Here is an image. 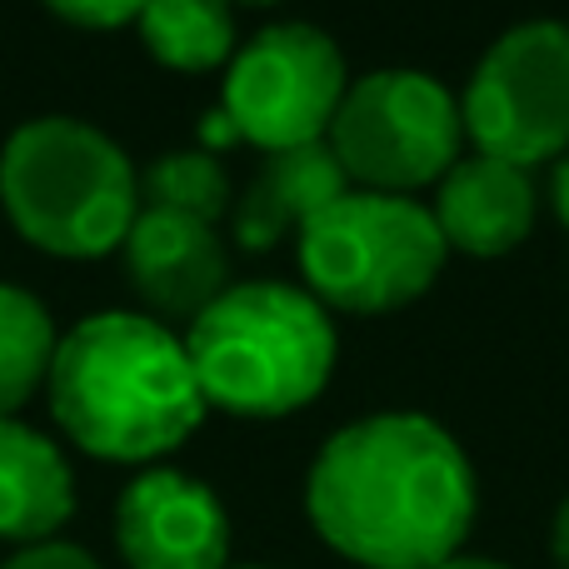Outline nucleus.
<instances>
[{
	"label": "nucleus",
	"mask_w": 569,
	"mask_h": 569,
	"mask_svg": "<svg viewBox=\"0 0 569 569\" xmlns=\"http://www.w3.org/2000/svg\"><path fill=\"white\" fill-rule=\"evenodd\" d=\"M480 480L435 415L380 410L340 425L305 475V515L360 569H440L465 550Z\"/></svg>",
	"instance_id": "nucleus-1"
},
{
	"label": "nucleus",
	"mask_w": 569,
	"mask_h": 569,
	"mask_svg": "<svg viewBox=\"0 0 569 569\" xmlns=\"http://www.w3.org/2000/svg\"><path fill=\"white\" fill-rule=\"evenodd\" d=\"M50 420L106 465H160L206 425L186 340L146 310H96L56 345Z\"/></svg>",
	"instance_id": "nucleus-2"
},
{
	"label": "nucleus",
	"mask_w": 569,
	"mask_h": 569,
	"mask_svg": "<svg viewBox=\"0 0 569 569\" xmlns=\"http://www.w3.org/2000/svg\"><path fill=\"white\" fill-rule=\"evenodd\" d=\"M186 355L210 410L284 420L325 395L340 365L335 315L305 284H230L186 325Z\"/></svg>",
	"instance_id": "nucleus-3"
},
{
	"label": "nucleus",
	"mask_w": 569,
	"mask_h": 569,
	"mask_svg": "<svg viewBox=\"0 0 569 569\" xmlns=\"http://www.w3.org/2000/svg\"><path fill=\"white\" fill-rule=\"evenodd\" d=\"M0 210L40 256L106 260L140 216V170L90 120L36 116L0 146Z\"/></svg>",
	"instance_id": "nucleus-4"
},
{
	"label": "nucleus",
	"mask_w": 569,
	"mask_h": 569,
	"mask_svg": "<svg viewBox=\"0 0 569 569\" xmlns=\"http://www.w3.org/2000/svg\"><path fill=\"white\" fill-rule=\"evenodd\" d=\"M305 290L340 315H395L410 310L440 280L450 246L430 206L415 196L345 190L335 206L295 230Z\"/></svg>",
	"instance_id": "nucleus-5"
},
{
	"label": "nucleus",
	"mask_w": 569,
	"mask_h": 569,
	"mask_svg": "<svg viewBox=\"0 0 569 569\" xmlns=\"http://www.w3.org/2000/svg\"><path fill=\"white\" fill-rule=\"evenodd\" d=\"M325 146L335 150L350 190L415 196L425 186H440V176L460 160V96L430 70H370L350 80Z\"/></svg>",
	"instance_id": "nucleus-6"
},
{
	"label": "nucleus",
	"mask_w": 569,
	"mask_h": 569,
	"mask_svg": "<svg viewBox=\"0 0 569 569\" xmlns=\"http://www.w3.org/2000/svg\"><path fill=\"white\" fill-rule=\"evenodd\" d=\"M465 140L475 156L520 170L569 156V26L520 20L480 60L460 96Z\"/></svg>",
	"instance_id": "nucleus-7"
},
{
	"label": "nucleus",
	"mask_w": 569,
	"mask_h": 569,
	"mask_svg": "<svg viewBox=\"0 0 569 569\" xmlns=\"http://www.w3.org/2000/svg\"><path fill=\"white\" fill-rule=\"evenodd\" d=\"M350 90L345 50L310 20H280L236 46L220 80V110L230 116L240 146L266 156L315 146Z\"/></svg>",
	"instance_id": "nucleus-8"
},
{
	"label": "nucleus",
	"mask_w": 569,
	"mask_h": 569,
	"mask_svg": "<svg viewBox=\"0 0 569 569\" xmlns=\"http://www.w3.org/2000/svg\"><path fill=\"white\" fill-rule=\"evenodd\" d=\"M116 550L130 569H230V515L206 480L150 465L116 500Z\"/></svg>",
	"instance_id": "nucleus-9"
},
{
	"label": "nucleus",
	"mask_w": 569,
	"mask_h": 569,
	"mask_svg": "<svg viewBox=\"0 0 569 569\" xmlns=\"http://www.w3.org/2000/svg\"><path fill=\"white\" fill-rule=\"evenodd\" d=\"M120 256H126V276L136 284V295L160 325H190L210 300L230 290V250L220 230L206 220L176 216V210L140 206Z\"/></svg>",
	"instance_id": "nucleus-10"
},
{
	"label": "nucleus",
	"mask_w": 569,
	"mask_h": 569,
	"mask_svg": "<svg viewBox=\"0 0 569 569\" xmlns=\"http://www.w3.org/2000/svg\"><path fill=\"white\" fill-rule=\"evenodd\" d=\"M445 246L475 260H500L520 250L540 216L535 176L495 156H460L435 186L430 206Z\"/></svg>",
	"instance_id": "nucleus-11"
},
{
	"label": "nucleus",
	"mask_w": 569,
	"mask_h": 569,
	"mask_svg": "<svg viewBox=\"0 0 569 569\" xmlns=\"http://www.w3.org/2000/svg\"><path fill=\"white\" fill-rule=\"evenodd\" d=\"M350 190L340 160L325 140L315 146H295L276 150L260 160L256 180L246 186V196L236 200V246L240 250H276L290 230H300L310 216H320L325 206Z\"/></svg>",
	"instance_id": "nucleus-12"
},
{
	"label": "nucleus",
	"mask_w": 569,
	"mask_h": 569,
	"mask_svg": "<svg viewBox=\"0 0 569 569\" xmlns=\"http://www.w3.org/2000/svg\"><path fill=\"white\" fill-rule=\"evenodd\" d=\"M76 515V470L50 435L26 420H0V540L46 545Z\"/></svg>",
	"instance_id": "nucleus-13"
},
{
	"label": "nucleus",
	"mask_w": 569,
	"mask_h": 569,
	"mask_svg": "<svg viewBox=\"0 0 569 569\" xmlns=\"http://www.w3.org/2000/svg\"><path fill=\"white\" fill-rule=\"evenodd\" d=\"M140 46L176 76H210L236 56V6L230 0H146L136 20Z\"/></svg>",
	"instance_id": "nucleus-14"
},
{
	"label": "nucleus",
	"mask_w": 569,
	"mask_h": 569,
	"mask_svg": "<svg viewBox=\"0 0 569 569\" xmlns=\"http://www.w3.org/2000/svg\"><path fill=\"white\" fill-rule=\"evenodd\" d=\"M56 320L26 284H0V420H16L50 380Z\"/></svg>",
	"instance_id": "nucleus-15"
},
{
	"label": "nucleus",
	"mask_w": 569,
	"mask_h": 569,
	"mask_svg": "<svg viewBox=\"0 0 569 569\" xmlns=\"http://www.w3.org/2000/svg\"><path fill=\"white\" fill-rule=\"evenodd\" d=\"M140 206L176 210V216L220 226V216H230V206H236V190H230L220 156L196 146V150H170V156L150 160L140 170Z\"/></svg>",
	"instance_id": "nucleus-16"
},
{
	"label": "nucleus",
	"mask_w": 569,
	"mask_h": 569,
	"mask_svg": "<svg viewBox=\"0 0 569 569\" xmlns=\"http://www.w3.org/2000/svg\"><path fill=\"white\" fill-rule=\"evenodd\" d=\"M40 6L76 30H120L136 26L146 0H40Z\"/></svg>",
	"instance_id": "nucleus-17"
},
{
	"label": "nucleus",
	"mask_w": 569,
	"mask_h": 569,
	"mask_svg": "<svg viewBox=\"0 0 569 569\" xmlns=\"http://www.w3.org/2000/svg\"><path fill=\"white\" fill-rule=\"evenodd\" d=\"M0 569H100V560L90 550H80V545H70V540H46V545H26V550H16Z\"/></svg>",
	"instance_id": "nucleus-18"
},
{
	"label": "nucleus",
	"mask_w": 569,
	"mask_h": 569,
	"mask_svg": "<svg viewBox=\"0 0 569 569\" xmlns=\"http://www.w3.org/2000/svg\"><path fill=\"white\" fill-rule=\"evenodd\" d=\"M230 146H240V136H236V126H230L226 110L216 106L206 120H200V150H210V156H216V150H230Z\"/></svg>",
	"instance_id": "nucleus-19"
},
{
	"label": "nucleus",
	"mask_w": 569,
	"mask_h": 569,
	"mask_svg": "<svg viewBox=\"0 0 569 569\" xmlns=\"http://www.w3.org/2000/svg\"><path fill=\"white\" fill-rule=\"evenodd\" d=\"M550 555L555 565L569 569V495L560 500V510H555V530H550Z\"/></svg>",
	"instance_id": "nucleus-20"
},
{
	"label": "nucleus",
	"mask_w": 569,
	"mask_h": 569,
	"mask_svg": "<svg viewBox=\"0 0 569 569\" xmlns=\"http://www.w3.org/2000/svg\"><path fill=\"white\" fill-rule=\"evenodd\" d=\"M550 200H555V216L569 230V156L555 160V180H550Z\"/></svg>",
	"instance_id": "nucleus-21"
},
{
	"label": "nucleus",
	"mask_w": 569,
	"mask_h": 569,
	"mask_svg": "<svg viewBox=\"0 0 569 569\" xmlns=\"http://www.w3.org/2000/svg\"><path fill=\"white\" fill-rule=\"evenodd\" d=\"M440 569H510V565H500V560H485V555H455V560H445Z\"/></svg>",
	"instance_id": "nucleus-22"
},
{
	"label": "nucleus",
	"mask_w": 569,
	"mask_h": 569,
	"mask_svg": "<svg viewBox=\"0 0 569 569\" xmlns=\"http://www.w3.org/2000/svg\"><path fill=\"white\" fill-rule=\"evenodd\" d=\"M230 6H280V0H230Z\"/></svg>",
	"instance_id": "nucleus-23"
},
{
	"label": "nucleus",
	"mask_w": 569,
	"mask_h": 569,
	"mask_svg": "<svg viewBox=\"0 0 569 569\" xmlns=\"http://www.w3.org/2000/svg\"><path fill=\"white\" fill-rule=\"evenodd\" d=\"M230 569H270V565H230Z\"/></svg>",
	"instance_id": "nucleus-24"
}]
</instances>
